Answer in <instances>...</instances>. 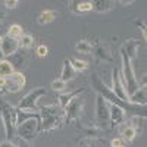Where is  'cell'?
<instances>
[{"label":"cell","mask_w":147,"mask_h":147,"mask_svg":"<svg viewBox=\"0 0 147 147\" xmlns=\"http://www.w3.org/2000/svg\"><path fill=\"white\" fill-rule=\"evenodd\" d=\"M91 84H93L94 90L97 91V94H100L102 97H105V99L107 100V103H112V105L119 106L121 109H124L125 113H129L131 118H132V116H137V118H144V119H147V106H140V105H134V103H131V102L121 100L119 97H116V96L112 93V90H110L107 85L96 75V74L91 77Z\"/></svg>","instance_id":"1"},{"label":"cell","mask_w":147,"mask_h":147,"mask_svg":"<svg viewBox=\"0 0 147 147\" xmlns=\"http://www.w3.org/2000/svg\"><path fill=\"white\" fill-rule=\"evenodd\" d=\"M40 115V128L38 132H49L60 128L63 124H66V115L65 109H62L59 105H46L41 106L38 110Z\"/></svg>","instance_id":"2"},{"label":"cell","mask_w":147,"mask_h":147,"mask_svg":"<svg viewBox=\"0 0 147 147\" xmlns=\"http://www.w3.org/2000/svg\"><path fill=\"white\" fill-rule=\"evenodd\" d=\"M0 121L5 128L7 140L13 141L16 138V127H18V109L6 100H0Z\"/></svg>","instance_id":"3"},{"label":"cell","mask_w":147,"mask_h":147,"mask_svg":"<svg viewBox=\"0 0 147 147\" xmlns=\"http://www.w3.org/2000/svg\"><path fill=\"white\" fill-rule=\"evenodd\" d=\"M47 94V90L44 87H37L34 90H31L30 93H27L22 99L18 102L16 105V109L19 112H24V113H34L37 115L38 113V100L41 97H44Z\"/></svg>","instance_id":"4"},{"label":"cell","mask_w":147,"mask_h":147,"mask_svg":"<svg viewBox=\"0 0 147 147\" xmlns=\"http://www.w3.org/2000/svg\"><path fill=\"white\" fill-rule=\"evenodd\" d=\"M121 60H122V80H124V87L127 90V94L132 96L140 88V82L136 78V72H134V68H132V60L124 52H121Z\"/></svg>","instance_id":"5"},{"label":"cell","mask_w":147,"mask_h":147,"mask_svg":"<svg viewBox=\"0 0 147 147\" xmlns=\"http://www.w3.org/2000/svg\"><path fill=\"white\" fill-rule=\"evenodd\" d=\"M96 127L102 131L110 129V105L100 94L96 96Z\"/></svg>","instance_id":"6"},{"label":"cell","mask_w":147,"mask_h":147,"mask_svg":"<svg viewBox=\"0 0 147 147\" xmlns=\"http://www.w3.org/2000/svg\"><path fill=\"white\" fill-rule=\"evenodd\" d=\"M38 128H40V116L24 119L16 127V137L31 143L38 134Z\"/></svg>","instance_id":"7"},{"label":"cell","mask_w":147,"mask_h":147,"mask_svg":"<svg viewBox=\"0 0 147 147\" xmlns=\"http://www.w3.org/2000/svg\"><path fill=\"white\" fill-rule=\"evenodd\" d=\"M82 107H84V100L80 96H77L75 99H72L69 105L65 107V115H66V124H72L77 122L82 113Z\"/></svg>","instance_id":"8"},{"label":"cell","mask_w":147,"mask_h":147,"mask_svg":"<svg viewBox=\"0 0 147 147\" xmlns=\"http://www.w3.org/2000/svg\"><path fill=\"white\" fill-rule=\"evenodd\" d=\"M112 93L119 97L121 100L124 102H129V96L127 94V90L124 87V82L121 81V72L118 68H113L112 69V87H110Z\"/></svg>","instance_id":"9"},{"label":"cell","mask_w":147,"mask_h":147,"mask_svg":"<svg viewBox=\"0 0 147 147\" xmlns=\"http://www.w3.org/2000/svg\"><path fill=\"white\" fill-rule=\"evenodd\" d=\"M5 81H6L7 93H18L25 87V84H27L25 75H24L22 72H18V71H15L10 77L5 78Z\"/></svg>","instance_id":"10"},{"label":"cell","mask_w":147,"mask_h":147,"mask_svg":"<svg viewBox=\"0 0 147 147\" xmlns=\"http://www.w3.org/2000/svg\"><path fill=\"white\" fill-rule=\"evenodd\" d=\"M137 116H132L127 124L121 125V138L124 141L132 143L134 138L137 136V129H138V124H137Z\"/></svg>","instance_id":"11"},{"label":"cell","mask_w":147,"mask_h":147,"mask_svg":"<svg viewBox=\"0 0 147 147\" xmlns=\"http://www.w3.org/2000/svg\"><path fill=\"white\" fill-rule=\"evenodd\" d=\"M93 55L99 62H112L113 55H112V49L106 44H97L93 46Z\"/></svg>","instance_id":"12"},{"label":"cell","mask_w":147,"mask_h":147,"mask_svg":"<svg viewBox=\"0 0 147 147\" xmlns=\"http://www.w3.org/2000/svg\"><path fill=\"white\" fill-rule=\"evenodd\" d=\"M0 49L5 56H13L15 53H18L19 50V40H15V38H10V37L5 35L2 43H0Z\"/></svg>","instance_id":"13"},{"label":"cell","mask_w":147,"mask_h":147,"mask_svg":"<svg viewBox=\"0 0 147 147\" xmlns=\"http://www.w3.org/2000/svg\"><path fill=\"white\" fill-rule=\"evenodd\" d=\"M109 105H110V128L122 125L127 119V113L124 112V109H121L119 106L112 105V103Z\"/></svg>","instance_id":"14"},{"label":"cell","mask_w":147,"mask_h":147,"mask_svg":"<svg viewBox=\"0 0 147 147\" xmlns=\"http://www.w3.org/2000/svg\"><path fill=\"white\" fill-rule=\"evenodd\" d=\"M68 9L72 13H85V12L93 10V3L90 0H75V2H68Z\"/></svg>","instance_id":"15"},{"label":"cell","mask_w":147,"mask_h":147,"mask_svg":"<svg viewBox=\"0 0 147 147\" xmlns=\"http://www.w3.org/2000/svg\"><path fill=\"white\" fill-rule=\"evenodd\" d=\"M138 47H140V43L137 40H127L124 44L121 46V52H124L132 62L137 59V53H138Z\"/></svg>","instance_id":"16"},{"label":"cell","mask_w":147,"mask_h":147,"mask_svg":"<svg viewBox=\"0 0 147 147\" xmlns=\"http://www.w3.org/2000/svg\"><path fill=\"white\" fill-rule=\"evenodd\" d=\"M84 91H85V88H80V90H77V91H68V93L63 91V93H60V94L57 96V105L62 107V109H65L72 99H75L77 96H80V94L84 93Z\"/></svg>","instance_id":"17"},{"label":"cell","mask_w":147,"mask_h":147,"mask_svg":"<svg viewBox=\"0 0 147 147\" xmlns=\"http://www.w3.org/2000/svg\"><path fill=\"white\" fill-rule=\"evenodd\" d=\"M129 102L134 105H140V106H147V87L140 85V88L129 96Z\"/></svg>","instance_id":"18"},{"label":"cell","mask_w":147,"mask_h":147,"mask_svg":"<svg viewBox=\"0 0 147 147\" xmlns=\"http://www.w3.org/2000/svg\"><path fill=\"white\" fill-rule=\"evenodd\" d=\"M91 3H93V10L97 13H105V12L112 10L116 5V2H112V0H94Z\"/></svg>","instance_id":"19"},{"label":"cell","mask_w":147,"mask_h":147,"mask_svg":"<svg viewBox=\"0 0 147 147\" xmlns=\"http://www.w3.org/2000/svg\"><path fill=\"white\" fill-rule=\"evenodd\" d=\"M57 18V12L53 10V9H44L41 10L38 16H37V22L40 24V25H47V24L53 22L55 19Z\"/></svg>","instance_id":"20"},{"label":"cell","mask_w":147,"mask_h":147,"mask_svg":"<svg viewBox=\"0 0 147 147\" xmlns=\"http://www.w3.org/2000/svg\"><path fill=\"white\" fill-rule=\"evenodd\" d=\"M75 77H77V72H75V69L72 68L71 60H69V59H65V60H63L62 74H60V80H62L63 82H68V81L74 80Z\"/></svg>","instance_id":"21"},{"label":"cell","mask_w":147,"mask_h":147,"mask_svg":"<svg viewBox=\"0 0 147 147\" xmlns=\"http://www.w3.org/2000/svg\"><path fill=\"white\" fill-rule=\"evenodd\" d=\"M13 72H15V68H13V65L10 63V60L5 59V60L0 62V78H7Z\"/></svg>","instance_id":"22"},{"label":"cell","mask_w":147,"mask_h":147,"mask_svg":"<svg viewBox=\"0 0 147 147\" xmlns=\"http://www.w3.org/2000/svg\"><path fill=\"white\" fill-rule=\"evenodd\" d=\"M75 50H77L78 53H82V55H85V53H93V44H91L88 40L81 38V40H78L77 44H75Z\"/></svg>","instance_id":"23"},{"label":"cell","mask_w":147,"mask_h":147,"mask_svg":"<svg viewBox=\"0 0 147 147\" xmlns=\"http://www.w3.org/2000/svg\"><path fill=\"white\" fill-rule=\"evenodd\" d=\"M22 35H24V30H22L21 25H18V24H13V25L9 27V30H7V37H10V38H15V40H19Z\"/></svg>","instance_id":"24"},{"label":"cell","mask_w":147,"mask_h":147,"mask_svg":"<svg viewBox=\"0 0 147 147\" xmlns=\"http://www.w3.org/2000/svg\"><path fill=\"white\" fill-rule=\"evenodd\" d=\"M34 44V37L31 34H24L19 38V47L24 49V50H30Z\"/></svg>","instance_id":"25"},{"label":"cell","mask_w":147,"mask_h":147,"mask_svg":"<svg viewBox=\"0 0 147 147\" xmlns=\"http://www.w3.org/2000/svg\"><path fill=\"white\" fill-rule=\"evenodd\" d=\"M69 60H71L72 68L75 69V72H82L88 68V63L84 62V60H80V59H75V57H71Z\"/></svg>","instance_id":"26"},{"label":"cell","mask_w":147,"mask_h":147,"mask_svg":"<svg viewBox=\"0 0 147 147\" xmlns=\"http://www.w3.org/2000/svg\"><path fill=\"white\" fill-rule=\"evenodd\" d=\"M50 88H52L53 91H57V93H63V91L66 90V82H63L60 78L53 80V81H52V85H50Z\"/></svg>","instance_id":"27"},{"label":"cell","mask_w":147,"mask_h":147,"mask_svg":"<svg viewBox=\"0 0 147 147\" xmlns=\"http://www.w3.org/2000/svg\"><path fill=\"white\" fill-rule=\"evenodd\" d=\"M78 147H96V140H93V138H81L78 141Z\"/></svg>","instance_id":"28"},{"label":"cell","mask_w":147,"mask_h":147,"mask_svg":"<svg viewBox=\"0 0 147 147\" xmlns=\"http://www.w3.org/2000/svg\"><path fill=\"white\" fill-rule=\"evenodd\" d=\"M35 55L38 56V57H46V56L49 55V49H47V46L40 44L38 47L35 49Z\"/></svg>","instance_id":"29"},{"label":"cell","mask_w":147,"mask_h":147,"mask_svg":"<svg viewBox=\"0 0 147 147\" xmlns=\"http://www.w3.org/2000/svg\"><path fill=\"white\" fill-rule=\"evenodd\" d=\"M136 25H137L138 30L141 31V35H143V38H144V41H146V44H147V25H146V24H143L141 21H137Z\"/></svg>","instance_id":"30"},{"label":"cell","mask_w":147,"mask_h":147,"mask_svg":"<svg viewBox=\"0 0 147 147\" xmlns=\"http://www.w3.org/2000/svg\"><path fill=\"white\" fill-rule=\"evenodd\" d=\"M3 5H5L6 9H16L18 5H19V2H18V0H5Z\"/></svg>","instance_id":"31"},{"label":"cell","mask_w":147,"mask_h":147,"mask_svg":"<svg viewBox=\"0 0 147 147\" xmlns=\"http://www.w3.org/2000/svg\"><path fill=\"white\" fill-rule=\"evenodd\" d=\"M110 147H125V141L122 140V138H113V140H110Z\"/></svg>","instance_id":"32"},{"label":"cell","mask_w":147,"mask_h":147,"mask_svg":"<svg viewBox=\"0 0 147 147\" xmlns=\"http://www.w3.org/2000/svg\"><path fill=\"white\" fill-rule=\"evenodd\" d=\"M7 94V88H6V81L5 78H0V96Z\"/></svg>","instance_id":"33"},{"label":"cell","mask_w":147,"mask_h":147,"mask_svg":"<svg viewBox=\"0 0 147 147\" xmlns=\"http://www.w3.org/2000/svg\"><path fill=\"white\" fill-rule=\"evenodd\" d=\"M6 7H5V5L3 3H0V24H2L3 22V19L6 18Z\"/></svg>","instance_id":"34"},{"label":"cell","mask_w":147,"mask_h":147,"mask_svg":"<svg viewBox=\"0 0 147 147\" xmlns=\"http://www.w3.org/2000/svg\"><path fill=\"white\" fill-rule=\"evenodd\" d=\"M15 141H16V146H18V147H31L28 141H25V140H21V138H18V137L15 138Z\"/></svg>","instance_id":"35"},{"label":"cell","mask_w":147,"mask_h":147,"mask_svg":"<svg viewBox=\"0 0 147 147\" xmlns=\"http://www.w3.org/2000/svg\"><path fill=\"white\" fill-rule=\"evenodd\" d=\"M0 147H18V146H16V143L10 141V140H5L0 143Z\"/></svg>","instance_id":"36"},{"label":"cell","mask_w":147,"mask_h":147,"mask_svg":"<svg viewBox=\"0 0 147 147\" xmlns=\"http://www.w3.org/2000/svg\"><path fill=\"white\" fill-rule=\"evenodd\" d=\"M140 84L143 85V87H147V74H143V77H141V81Z\"/></svg>","instance_id":"37"},{"label":"cell","mask_w":147,"mask_h":147,"mask_svg":"<svg viewBox=\"0 0 147 147\" xmlns=\"http://www.w3.org/2000/svg\"><path fill=\"white\" fill-rule=\"evenodd\" d=\"M118 5H122V6H127V5H132L134 2H132V0H128V2H116Z\"/></svg>","instance_id":"38"},{"label":"cell","mask_w":147,"mask_h":147,"mask_svg":"<svg viewBox=\"0 0 147 147\" xmlns=\"http://www.w3.org/2000/svg\"><path fill=\"white\" fill-rule=\"evenodd\" d=\"M2 60H5V55L2 52V49H0V62H2Z\"/></svg>","instance_id":"39"},{"label":"cell","mask_w":147,"mask_h":147,"mask_svg":"<svg viewBox=\"0 0 147 147\" xmlns=\"http://www.w3.org/2000/svg\"><path fill=\"white\" fill-rule=\"evenodd\" d=\"M2 40H3V37H2V35H0V43H2Z\"/></svg>","instance_id":"40"},{"label":"cell","mask_w":147,"mask_h":147,"mask_svg":"<svg viewBox=\"0 0 147 147\" xmlns=\"http://www.w3.org/2000/svg\"><path fill=\"white\" fill-rule=\"evenodd\" d=\"M107 147H110V146H107Z\"/></svg>","instance_id":"41"}]
</instances>
